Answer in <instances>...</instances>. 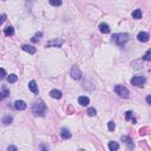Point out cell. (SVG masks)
I'll list each match as a JSON object with an SVG mask.
<instances>
[{
	"label": "cell",
	"instance_id": "obj_1",
	"mask_svg": "<svg viewBox=\"0 0 151 151\" xmlns=\"http://www.w3.org/2000/svg\"><path fill=\"white\" fill-rule=\"evenodd\" d=\"M32 112L34 113L36 116H44L45 112H46V105L43 100H39V102L34 103L33 106H32Z\"/></svg>",
	"mask_w": 151,
	"mask_h": 151
},
{
	"label": "cell",
	"instance_id": "obj_2",
	"mask_svg": "<svg viewBox=\"0 0 151 151\" xmlns=\"http://www.w3.org/2000/svg\"><path fill=\"white\" fill-rule=\"evenodd\" d=\"M129 39H130V36L128 33H116L112 36V41L115 44L119 45V46H123Z\"/></svg>",
	"mask_w": 151,
	"mask_h": 151
},
{
	"label": "cell",
	"instance_id": "obj_3",
	"mask_svg": "<svg viewBox=\"0 0 151 151\" xmlns=\"http://www.w3.org/2000/svg\"><path fill=\"white\" fill-rule=\"evenodd\" d=\"M115 92L117 93L119 97H123V98H128L129 97V90L126 87H124L123 85H116L115 86Z\"/></svg>",
	"mask_w": 151,
	"mask_h": 151
},
{
	"label": "cell",
	"instance_id": "obj_4",
	"mask_svg": "<svg viewBox=\"0 0 151 151\" xmlns=\"http://www.w3.org/2000/svg\"><path fill=\"white\" fill-rule=\"evenodd\" d=\"M131 84L133 86L140 87L145 84V78L142 77V76H135V77H132V79H131Z\"/></svg>",
	"mask_w": 151,
	"mask_h": 151
},
{
	"label": "cell",
	"instance_id": "obj_5",
	"mask_svg": "<svg viewBox=\"0 0 151 151\" xmlns=\"http://www.w3.org/2000/svg\"><path fill=\"white\" fill-rule=\"evenodd\" d=\"M64 44L63 39H52L46 43V47H60Z\"/></svg>",
	"mask_w": 151,
	"mask_h": 151
},
{
	"label": "cell",
	"instance_id": "obj_6",
	"mask_svg": "<svg viewBox=\"0 0 151 151\" xmlns=\"http://www.w3.org/2000/svg\"><path fill=\"white\" fill-rule=\"evenodd\" d=\"M82 76H83V73H82V71L79 70V67L78 66H73L71 69V77L73 78V79L79 80L80 78H82Z\"/></svg>",
	"mask_w": 151,
	"mask_h": 151
},
{
	"label": "cell",
	"instance_id": "obj_7",
	"mask_svg": "<svg viewBox=\"0 0 151 151\" xmlns=\"http://www.w3.org/2000/svg\"><path fill=\"white\" fill-rule=\"evenodd\" d=\"M14 107H16L17 110H25L27 107V105H26V103L24 102V100H17L16 103H14Z\"/></svg>",
	"mask_w": 151,
	"mask_h": 151
},
{
	"label": "cell",
	"instance_id": "obj_8",
	"mask_svg": "<svg viewBox=\"0 0 151 151\" xmlns=\"http://www.w3.org/2000/svg\"><path fill=\"white\" fill-rule=\"evenodd\" d=\"M21 49L24 50V51H26V52H29L30 54H34L36 53V51H37V49L34 46H31V45H22L21 46Z\"/></svg>",
	"mask_w": 151,
	"mask_h": 151
},
{
	"label": "cell",
	"instance_id": "obj_9",
	"mask_svg": "<svg viewBox=\"0 0 151 151\" xmlns=\"http://www.w3.org/2000/svg\"><path fill=\"white\" fill-rule=\"evenodd\" d=\"M29 89L31 90L33 93H36L38 95L39 93V90H38V85H37V83L34 82V80H31V82L29 83Z\"/></svg>",
	"mask_w": 151,
	"mask_h": 151
},
{
	"label": "cell",
	"instance_id": "obj_10",
	"mask_svg": "<svg viewBox=\"0 0 151 151\" xmlns=\"http://www.w3.org/2000/svg\"><path fill=\"white\" fill-rule=\"evenodd\" d=\"M138 40L139 41H143V43H147L148 40H149V33H147V32H139L138 33Z\"/></svg>",
	"mask_w": 151,
	"mask_h": 151
},
{
	"label": "cell",
	"instance_id": "obj_11",
	"mask_svg": "<svg viewBox=\"0 0 151 151\" xmlns=\"http://www.w3.org/2000/svg\"><path fill=\"white\" fill-rule=\"evenodd\" d=\"M99 30H100V32L104 34L110 33V27H109V25L105 24V22H102V24L99 25Z\"/></svg>",
	"mask_w": 151,
	"mask_h": 151
},
{
	"label": "cell",
	"instance_id": "obj_12",
	"mask_svg": "<svg viewBox=\"0 0 151 151\" xmlns=\"http://www.w3.org/2000/svg\"><path fill=\"white\" fill-rule=\"evenodd\" d=\"M50 96H51L52 98H54V99H60V98L63 97V93L59 90H52V91L50 92Z\"/></svg>",
	"mask_w": 151,
	"mask_h": 151
},
{
	"label": "cell",
	"instance_id": "obj_13",
	"mask_svg": "<svg viewBox=\"0 0 151 151\" xmlns=\"http://www.w3.org/2000/svg\"><path fill=\"white\" fill-rule=\"evenodd\" d=\"M78 103H79L82 106H86V105L90 103V99L87 97H85V96H82V97L78 98Z\"/></svg>",
	"mask_w": 151,
	"mask_h": 151
},
{
	"label": "cell",
	"instance_id": "obj_14",
	"mask_svg": "<svg viewBox=\"0 0 151 151\" xmlns=\"http://www.w3.org/2000/svg\"><path fill=\"white\" fill-rule=\"evenodd\" d=\"M62 138L63 139H69V138H71V132L67 129H62Z\"/></svg>",
	"mask_w": 151,
	"mask_h": 151
},
{
	"label": "cell",
	"instance_id": "obj_15",
	"mask_svg": "<svg viewBox=\"0 0 151 151\" xmlns=\"http://www.w3.org/2000/svg\"><path fill=\"white\" fill-rule=\"evenodd\" d=\"M4 33H5V36H6V37L13 36V34H14V29H13V27H12V26H7L6 29H5Z\"/></svg>",
	"mask_w": 151,
	"mask_h": 151
},
{
	"label": "cell",
	"instance_id": "obj_16",
	"mask_svg": "<svg viewBox=\"0 0 151 151\" xmlns=\"http://www.w3.org/2000/svg\"><path fill=\"white\" fill-rule=\"evenodd\" d=\"M122 140L124 143H126L128 145H129V148L131 149V148H133V143H132V139L130 137H126V136H123L122 137Z\"/></svg>",
	"mask_w": 151,
	"mask_h": 151
},
{
	"label": "cell",
	"instance_id": "obj_17",
	"mask_svg": "<svg viewBox=\"0 0 151 151\" xmlns=\"http://www.w3.org/2000/svg\"><path fill=\"white\" fill-rule=\"evenodd\" d=\"M132 17L135 19H142V17H143L142 10H135V11L132 12Z\"/></svg>",
	"mask_w": 151,
	"mask_h": 151
},
{
	"label": "cell",
	"instance_id": "obj_18",
	"mask_svg": "<svg viewBox=\"0 0 151 151\" xmlns=\"http://www.w3.org/2000/svg\"><path fill=\"white\" fill-rule=\"evenodd\" d=\"M125 119L126 120H132L133 124H136V119L133 118V112L132 111H128L125 113Z\"/></svg>",
	"mask_w": 151,
	"mask_h": 151
},
{
	"label": "cell",
	"instance_id": "obj_19",
	"mask_svg": "<svg viewBox=\"0 0 151 151\" xmlns=\"http://www.w3.org/2000/svg\"><path fill=\"white\" fill-rule=\"evenodd\" d=\"M8 95H10V91L7 90V87L6 86H2V92H0V100L4 99V98H6Z\"/></svg>",
	"mask_w": 151,
	"mask_h": 151
},
{
	"label": "cell",
	"instance_id": "obj_20",
	"mask_svg": "<svg viewBox=\"0 0 151 151\" xmlns=\"http://www.w3.org/2000/svg\"><path fill=\"white\" fill-rule=\"evenodd\" d=\"M109 149L111 151H116L119 149V144H118L117 142H110L109 143Z\"/></svg>",
	"mask_w": 151,
	"mask_h": 151
},
{
	"label": "cell",
	"instance_id": "obj_21",
	"mask_svg": "<svg viewBox=\"0 0 151 151\" xmlns=\"http://www.w3.org/2000/svg\"><path fill=\"white\" fill-rule=\"evenodd\" d=\"M17 80H18V76L17 74H10L8 78H7V82H8L10 84H13V83H16Z\"/></svg>",
	"mask_w": 151,
	"mask_h": 151
},
{
	"label": "cell",
	"instance_id": "obj_22",
	"mask_svg": "<svg viewBox=\"0 0 151 151\" xmlns=\"http://www.w3.org/2000/svg\"><path fill=\"white\" fill-rule=\"evenodd\" d=\"M12 117L11 116H5L4 118H2V123H4L5 125H7V124H10V123H12Z\"/></svg>",
	"mask_w": 151,
	"mask_h": 151
},
{
	"label": "cell",
	"instance_id": "obj_23",
	"mask_svg": "<svg viewBox=\"0 0 151 151\" xmlns=\"http://www.w3.org/2000/svg\"><path fill=\"white\" fill-rule=\"evenodd\" d=\"M86 113L90 116V117H93V116H96V113H97V110H96L95 107H90Z\"/></svg>",
	"mask_w": 151,
	"mask_h": 151
},
{
	"label": "cell",
	"instance_id": "obj_24",
	"mask_svg": "<svg viewBox=\"0 0 151 151\" xmlns=\"http://www.w3.org/2000/svg\"><path fill=\"white\" fill-rule=\"evenodd\" d=\"M49 2L52 6H60L62 5V0H49Z\"/></svg>",
	"mask_w": 151,
	"mask_h": 151
},
{
	"label": "cell",
	"instance_id": "obj_25",
	"mask_svg": "<svg viewBox=\"0 0 151 151\" xmlns=\"http://www.w3.org/2000/svg\"><path fill=\"white\" fill-rule=\"evenodd\" d=\"M143 59H144L145 62H150V60H151V50H148L147 53H145V56H144V58H143Z\"/></svg>",
	"mask_w": 151,
	"mask_h": 151
},
{
	"label": "cell",
	"instance_id": "obj_26",
	"mask_svg": "<svg viewBox=\"0 0 151 151\" xmlns=\"http://www.w3.org/2000/svg\"><path fill=\"white\" fill-rule=\"evenodd\" d=\"M107 128H109L110 131H113V130L116 129V124L113 122H109V124H107Z\"/></svg>",
	"mask_w": 151,
	"mask_h": 151
},
{
	"label": "cell",
	"instance_id": "obj_27",
	"mask_svg": "<svg viewBox=\"0 0 151 151\" xmlns=\"http://www.w3.org/2000/svg\"><path fill=\"white\" fill-rule=\"evenodd\" d=\"M40 36H41V33H38L37 36H34L33 38H31V41L32 43H38V41H39V38H38V37H40Z\"/></svg>",
	"mask_w": 151,
	"mask_h": 151
},
{
	"label": "cell",
	"instance_id": "obj_28",
	"mask_svg": "<svg viewBox=\"0 0 151 151\" xmlns=\"http://www.w3.org/2000/svg\"><path fill=\"white\" fill-rule=\"evenodd\" d=\"M149 130V128H143V129H140L139 130V135H142V136H144V135H147V131Z\"/></svg>",
	"mask_w": 151,
	"mask_h": 151
},
{
	"label": "cell",
	"instance_id": "obj_29",
	"mask_svg": "<svg viewBox=\"0 0 151 151\" xmlns=\"http://www.w3.org/2000/svg\"><path fill=\"white\" fill-rule=\"evenodd\" d=\"M5 20H6V14H0V25H2Z\"/></svg>",
	"mask_w": 151,
	"mask_h": 151
},
{
	"label": "cell",
	"instance_id": "obj_30",
	"mask_svg": "<svg viewBox=\"0 0 151 151\" xmlns=\"http://www.w3.org/2000/svg\"><path fill=\"white\" fill-rule=\"evenodd\" d=\"M5 76H6V71L4 69H0V79H2Z\"/></svg>",
	"mask_w": 151,
	"mask_h": 151
},
{
	"label": "cell",
	"instance_id": "obj_31",
	"mask_svg": "<svg viewBox=\"0 0 151 151\" xmlns=\"http://www.w3.org/2000/svg\"><path fill=\"white\" fill-rule=\"evenodd\" d=\"M7 149H8V150H14V151H16V150H17V148H16V147H8Z\"/></svg>",
	"mask_w": 151,
	"mask_h": 151
},
{
	"label": "cell",
	"instance_id": "obj_32",
	"mask_svg": "<svg viewBox=\"0 0 151 151\" xmlns=\"http://www.w3.org/2000/svg\"><path fill=\"white\" fill-rule=\"evenodd\" d=\"M150 100H151V97H150V96H148V97H147V103H148V104H150Z\"/></svg>",
	"mask_w": 151,
	"mask_h": 151
}]
</instances>
